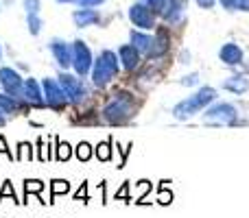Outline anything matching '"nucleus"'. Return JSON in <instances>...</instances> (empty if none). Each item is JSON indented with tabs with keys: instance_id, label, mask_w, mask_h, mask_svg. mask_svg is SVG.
<instances>
[{
	"instance_id": "a878e982",
	"label": "nucleus",
	"mask_w": 249,
	"mask_h": 218,
	"mask_svg": "<svg viewBox=\"0 0 249 218\" xmlns=\"http://www.w3.org/2000/svg\"><path fill=\"white\" fill-rule=\"evenodd\" d=\"M70 190V185H68V181H53V197H57V194H61V192H68Z\"/></svg>"
},
{
	"instance_id": "9b49d317",
	"label": "nucleus",
	"mask_w": 249,
	"mask_h": 218,
	"mask_svg": "<svg viewBox=\"0 0 249 218\" xmlns=\"http://www.w3.org/2000/svg\"><path fill=\"white\" fill-rule=\"evenodd\" d=\"M51 52H53V57H55V61L64 70L72 66V46L66 44L64 39H51Z\"/></svg>"
},
{
	"instance_id": "72a5a7b5",
	"label": "nucleus",
	"mask_w": 249,
	"mask_h": 218,
	"mask_svg": "<svg viewBox=\"0 0 249 218\" xmlns=\"http://www.w3.org/2000/svg\"><path fill=\"white\" fill-rule=\"evenodd\" d=\"M4 124V114H0V127Z\"/></svg>"
},
{
	"instance_id": "20e7f679",
	"label": "nucleus",
	"mask_w": 249,
	"mask_h": 218,
	"mask_svg": "<svg viewBox=\"0 0 249 218\" xmlns=\"http://www.w3.org/2000/svg\"><path fill=\"white\" fill-rule=\"evenodd\" d=\"M131 111H133V99L127 92H121V94H116L109 101L107 107L103 109V114L109 124H123L131 116Z\"/></svg>"
},
{
	"instance_id": "ddd939ff",
	"label": "nucleus",
	"mask_w": 249,
	"mask_h": 218,
	"mask_svg": "<svg viewBox=\"0 0 249 218\" xmlns=\"http://www.w3.org/2000/svg\"><path fill=\"white\" fill-rule=\"evenodd\" d=\"M24 101L31 107H44V105H46V101H44V96H42V90H39L35 79H26L24 81Z\"/></svg>"
},
{
	"instance_id": "cd10ccee",
	"label": "nucleus",
	"mask_w": 249,
	"mask_h": 218,
	"mask_svg": "<svg viewBox=\"0 0 249 218\" xmlns=\"http://www.w3.org/2000/svg\"><path fill=\"white\" fill-rule=\"evenodd\" d=\"M18 149H20V153H18V159H31V146L29 144H20Z\"/></svg>"
},
{
	"instance_id": "4468645a",
	"label": "nucleus",
	"mask_w": 249,
	"mask_h": 218,
	"mask_svg": "<svg viewBox=\"0 0 249 218\" xmlns=\"http://www.w3.org/2000/svg\"><path fill=\"white\" fill-rule=\"evenodd\" d=\"M219 57H221V61H223L225 66H238V64H243V48L238 46V44L230 42V44H225V46L221 48Z\"/></svg>"
},
{
	"instance_id": "2eb2a0df",
	"label": "nucleus",
	"mask_w": 249,
	"mask_h": 218,
	"mask_svg": "<svg viewBox=\"0 0 249 218\" xmlns=\"http://www.w3.org/2000/svg\"><path fill=\"white\" fill-rule=\"evenodd\" d=\"M72 20L77 26H81V29H86V26H92L99 22V13L94 11V9H88V7H81L77 9V11L72 13Z\"/></svg>"
},
{
	"instance_id": "f03ea898",
	"label": "nucleus",
	"mask_w": 249,
	"mask_h": 218,
	"mask_svg": "<svg viewBox=\"0 0 249 218\" xmlns=\"http://www.w3.org/2000/svg\"><path fill=\"white\" fill-rule=\"evenodd\" d=\"M118 57L114 50H103L99 55V59L92 64V83L96 87H105L107 83H112V79L118 74L121 70V64H118Z\"/></svg>"
},
{
	"instance_id": "0eeeda50",
	"label": "nucleus",
	"mask_w": 249,
	"mask_h": 218,
	"mask_svg": "<svg viewBox=\"0 0 249 218\" xmlns=\"http://www.w3.org/2000/svg\"><path fill=\"white\" fill-rule=\"evenodd\" d=\"M92 64H94V59H92V52H90V48H88V44L81 42V39L72 42V68H74V72H77L79 77H86L88 72H92Z\"/></svg>"
},
{
	"instance_id": "393cba45",
	"label": "nucleus",
	"mask_w": 249,
	"mask_h": 218,
	"mask_svg": "<svg viewBox=\"0 0 249 218\" xmlns=\"http://www.w3.org/2000/svg\"><path fill=\"white\" fill-rule=\"evenodd\" d=\"M57 159H61V162H66V159H70V144H66V142H61V144L57 146Z\"/></svg>"
},
{
	"instance_id": "6e6552de",
	"label": "nucleus",
	"mask_w": 249,
	"mask_h": 218,
	"mask_svg": "<svg viewBox=\"0 0 249 218\" xmlns=\"http://www.w3.org/2000/svg\"><path fill=\"white\" fill-rule=\"evenodd\" d=\"M0 85L13 99H24V79L13 68H0Z\"/></svg>"
},
{
	"instance_id": "5701e85b",
	"label": "nucleus",
	"mask_w": 249,
	"mask_h": 218,
	"mask_svg": "<svg viewBox=\"0 0 249 218\" xmlns=\"http://www.w3.org/2000/svg\"><path fill=\"white\" fill-rule=\"evenodd\" d=\"M146 4H149L151 9H153V13H164V9H166L168 0H144Z\"/></svg>"
},
{
	"instance_id": "f8f14e48",
	"label": "nucleus",
	"mask_w": 249,
	"mask_h": 218,
	"mask_svg": "<svg viewBox=\"0 0 249 218\" xmlns=\"http://www.w3.org/2000/svg\"><path fill=\"white\" fill-rule=\"evenodd\" d=\"M118 59H121L123 68L127 72H133V70L140 66V50H138L133 44H124V46L118 48Z\"/></svg>"
},
{
	"instance_id": "473e14b6",
	"label": "nucleus",
	"mask_w": 249,
	"mask_h": 218,
	"mask_svg": "<svg viewBox=\"0 0 249 218\" xmlns=\"http://www.w3.org/2000/svg\"><path fill=\"white\" fill-rule=\"evenodd\" d=\"M57 2H66V4H68V2H77V0H57Z\"/></svg>"
},
{
	"instance_id": "1a4fd4ad",
	"label": "nucleus",
	"mask_w": 249,
	"mask_h": 218,
	"mask_svg": "<svg viewBox=\"0 0 249 218\" xmlns=\"http://www.w3.org/2000/svg\"><path fill=\"white\" fill-rule=\"evenodd\" d=\"M129 20L133 22V26L146 31V29H153L155 26V13L146 2H136L129 9Z\"/></svg>"
},
{
	"instance_id": "f704fd0d",
	"label": "nucleus",
	"mask_w": 249,
	"mask_h": 218,
	"mask_svg": "<svg viewBox=\"0 0 249 218\" xmlns=\"http://www.w3.org/2000/svg\"><path fill=\"white\" fill-rule=\"evenodd\" d=\"M0 57H2V48H0Z\"/></svg>"
},
{
	"instance_id": "6ab92c4d",
	"label": "nucleus",
	"mask_w": 249,
	"mask_h": 218,
	"mask_svg": "<svg viewBox=\"0 0 249 218\" xmlns=\"http://www.w3.org/2000/svg\"><path fill=\"white\" fill-rule=\"evenodd\" d=\"M26 22H29V31H31V35H37L39 31H42V20H39V16L37 13H26Z\"/></svg>"
},
{
	"instance_id": "c85d7f7f",
	"label": "nucleus",
	"mask_w": 249,
	"mask_h": 218,
	"mask_svg": "<svg viewBox=\"0 0 249 218\" xmlns=\"http://www.w3.org/2000/svg\"><path fill=\"white\" fill-rule=\"evenodd\" d=\"M79 2V7H88V9H92V7H99V4H103L105 0H77Z\"/></svg>"
},
{
	"instance_id": "f3484780",
	"label": "nucleus",
	"mask_w": 249,
	"mask_h": 218,
	"mask_svg": "<svg viewBox=\"0 0 249 218\" xmlns=\"http://www.w3.org/2000/svg\"><path fill=\"white\" fill-rule=\"evenodd\" d=\"M184 7H186V0H168L166 9H164V17L166 22H177L184 13Z\"/></svg>"
},
{
	"instance_id": "f257e3e1",
	"label": "nucleus",
	"mask_w": 249,
	"mask_h": 218,
	"mask_svg": "<svg viewBox=\"0 0 249 218\" xmlns=\"http://www.w3.org/2000/svg\"><path fill=\"white\" fill-rule=\"evenodd\" d=\"M214 99H216V90L206 85V87H201V90L195 92L190 99L177 103L175 107H173V116H175L177 120H190L193 116H197L203 107H208L210 103H214Z\"/></svg>"
},
{
	"instance_id": "c756f323",
	"label": "nucleus",
	"mask_w": 249,
	"mask_h": 218,
	"mask_svg": "<svg viewBox=\"0 0 249 218\" xmlns=\"http://www.w3.org/2000/svg\"><path fill=\"white\" fill-rule=\"evenodd\" d=\"M199 83V77L197 74H188V77L181 79V85H197Z\"/></svg>"
},
{
	"instance_id": "7ed1b4c3",
	"label": "nucleus",
	"mask_w": 249,
	"mask_h": 218,
	"mask_svg": "<svg viewBox=\"0 0 249 218\" xmlns=\"http://www.w3.org/2000/svg\"><path fill=\"white\" fill-rule=\"evenodd\" d=\"M131 44L140 50V55H146L149 59L164 55L168 48V42L164 35H146L142 31H131Z\"/></svg>"
},
{
	"instance_id": "7c9ffc66",
	"label": "nucleus",
	"mask_w": 249,
	"mask_h": 218,
	"mask_svg": "<svg viewBox=\"0 0 249 218\" xmlns=\"http://www.w3.org/2000/svg\"><path fill=\"white\" fill-rule=\"evenodd\" d=\"M195 2H197L199 7H203V9H212V7H214V0H195Z\"/></svg>"
},
{
	"instance_id": "39448f33",
	"label": "nucleus",
	"mask_w": 249,
	"mask_h": 218,
	"mask_svg": "<svg viewBox=\"0 0 249 218\" xmlns=\"http://www.w3.org/2000/svg\"><path fill=\"white\" fill-rule=\"evenodd\" d=\"M203 122L210 127H232L238 122V111L230 103H216L203 114Z\"/></svg>"
},
{
	"instance_id": "412c9836",
	"label": "nucleus",
	"mask_w": 249,
	"mask_h": 218,
	"mask_svg": "<svg viewBox=\"0 0 249 218\" xmlns=\"http://www.w3.org/2000/svg\"><path fill=\"white\" fill-rule=\"evenodd\" d=\"M96 157L103 159V162H107V159H112V151H109V142H103V144L96 146Z\"/></svg>"
},
{
	"instance_id": "2f4dec72",
	"label": "nucleus",
	"mask_w": 249,
	"mask_h": 218,
	"mask_svg": "<svg viewBox=\"0 0 249 218\" xmlns=\"http://www.w3.org/2000/svg\"><path fill=\"white\" fill-rule=\"evenodd\" d=\"M0 153H7L9 157H11V151L7 149V142H4V137H0Z\"/></svg>"
},
{
	"instance_id": "a211bd4d",
	"label": "nucleus",
	"mask_w": 249,
	"mask_h": 218,
	"mask_svg": "<svg viewBox=\"0 0 249 218\" xmlns=\"http://www.w3.org/2000/svg\"><path fill=\"white\" fill-rule=\"evenodd\" d=\"M0 114L9 116V114H20V105H18V99L9 94H0Z\"/></svg>"
},
{
	"instance_id": "423d86ee",
	"label": "nucleus",
	"mask_w": 249,
	"mask_h": 218,
	"mask_svg": "<svg viewBox=\"0 0 249 218\" xmlns=\"http://www.w3.org/2000/svg\"><path fill=\"white\" fill-rule=\"evenodd\" d=\"M42 87H44V101H46V105L51 109L59 111V109H64L66 105H68L70 99L66 96L64 87L59 85V81H55V79H44Z\"/></svg>"
},
{
	"instance_id": "b1692460",
	"label": "nucleus",
	"mask_w": 249,
	"mask_h": 218,
	"mask_svg": "<svg viewBox=\"0 0 249 218\" xmlns=\"http://www.w3.org/2000/svg\"><path fill=\"white\" fill-rule=\"evenodd\" d=\"M247 11L249 13V0H230V11Z\"/></svg>"
},
{
	"instance_id": "aec40b11",
	"label": "nucleus",
	"mask_w": 249,
	"mask_h": 218,
	"mask_svg": "<svg viewBox=\"0 0 249 218\" xmlns=\"http://www.w3.org/2000/svg\"><path fill=\"white\" fill-rule=\"evenodd\" d=\"M77 157L81 159V162H88V159L92 157V146L88 144V142H81V144L77 146Z\"/></svg>"
},
{
	"instance_id": "bb28decb",
	"label": "nucleus",
	"mask_w": 249,
	"mask_h": 218,
	"mask_svg": "<svg viewBox=\"0 0 249 218\" xmlns=\"http://www.w3.org/2000/svg\"><path fill=\"white\" fill-rule=\"evenodd\" d=\"M39 7H42V2H39V0H24L26 13H39Z\"/></svg>"
},
{
	"instance_id": "9d476101",
	"label": "nucleus",
	"mask_w": 249,
	"mask_h": 218,
	"mask_svg": "<svg viewBox=\"0 0 249 218\" xmlns=\"http://www.w3.org/2000/svg\"><path fill=\"white\" fill-rule=\"evenodd\" d=\"M59 85L64 87L66 96H68L72 103H81V101L86 99V87H83V83H81V79L79 77H72V74L61 72L59 74Z\"/></svg>"
},
{
	"instance_id": "dca6fc26",
	"label": "nucleus",
	"mask_w": 249,
	"mask_h": 218,
	"mask_svg": "<svg viewBox=\"0 0 249 218\" xmlns=\"http://www.w3.org/2000/svg\"><path fill=\"white\" fill-rule=\"evenodd\" d=\"M223 90L232 92V94H245L249 90V79L247 77H230L223 81Z\"/></svg>"
},
{
	"instance_id": "4be33fe9",
	"label": "nucleus",
	"mask_w": 249,
	"mask_h": 218,
	"mask_svg": "<svg viewBox=\"0 0 249 218\" xmlns=\"http://www.w3.org/2000/svg\"><path fill=\"white\" fill-rule=\"evenodd\" d=\"M42 188H44V184H42V181H37V179L24 181V192L26 194H29V192H42Z\"/></svg>"
}]
</instances>
